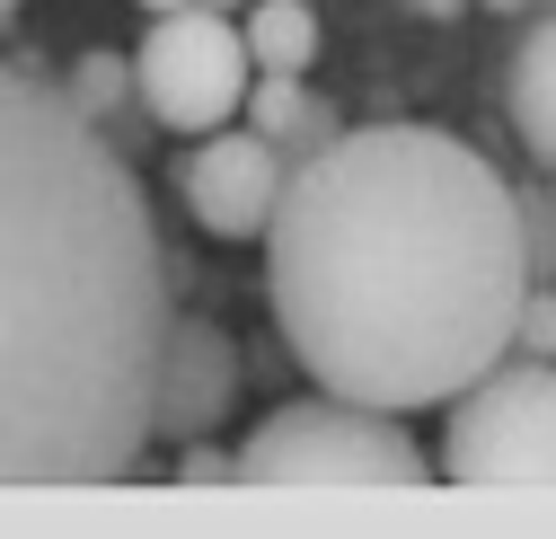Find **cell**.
<instances>
[{
	"label": "cell",
	"instance_id": "cell-7",
	"mask_svg": "<svg viewBox=\"0 0 556 539\" xmlns=\"http://www.w3.org/2000/svg\"><path fill=\"white\" fill-rule=\"evenodd\" d=\"M230 398H239V346H230V327L177 310L168 354H160V442H194V434L230 425Z\"/></svg>",
	"mask_w": 556,
	"mask_h": 539
},
{
	"label": "cell",
	"instance_id": "cell-17",
	"mask_svg": "<svg viewBox=\"0 0 556 539\" xmlns=\"http://www.w3.org/2000/svg\"><path fill=\"white\" fill-rule=\"evenodd\" d=\"M468 10H504L513 18V10H530V0H468Z\"/></svg>",
	"mask_w": 556,
	"mask_h": 539
},
{
	"label": "cell",
	"instance_id": "cell-3",
	"mask_svg": "<svg viewBox=\"0 0 556 539\" xmlns=\"http://www.w3.org/2000/svg\"><path fill=\"white\" fill-rule=\"evenodd\" d=\"M239 487H425L433 451L415 442L389 408H363V398H283L239 451Z\"/></svg>",
	"mask_w": 556,
	"mask_h": 539
},
{
	"label": "cell",
	"instance_id": "cell-6",
	"mask_svg": "<svg viewBox=\"0 0 556 539\" xmlns=\"http://www.w3.org/2000/svg\"><path fill=\"white\" fill-rule=\"evenodd\" d=\"M283 177H292V151L265 142L256 124H213L177 168L186 213H194L203 239H265L274 204H283Z\"/></svg>",
	"mask_w": 556,
	"mask_h": 539
},
{
	"label": "cell",
	"instance_id": "cell-14",
	"mask_svg": "<svg viewBox=\"0 0 556 539\" xmlns=\"http://www.w3.org/2000/svg\"><path fill=\"white\" fill-rule=\"evenodd\" d=\"M177 478H186V487H230V478H239V468H230V451H213V442H203V434H194V442L177 451Z\"/></svg>",
	"mask_w": 556,
	"mask_h": 539
},
{
	"label": "cell",
	"instance_id": "cell-11",
	"mask_svg": "<svg viewBox=\"0 0 556 539\" xmlns=\"http://www.w3.org/2000/svg\"><path fill=\"white\" fill-rule=\"evenodd\" d=\"M62 98H72L89 124H115V115L132 106V53H106V45H89V53L72 62V80H62Z\"/></svg>",
	"mask_w": 556,
	"mask_h": 539
},
{
	"label": "cell",
	"instance_id": "cell-8",
	"mask_svg": "<svg viewBox=\"0 0 556 539\" xmlns=\"http://www.w3.org/2000/svg\"><path fill=\"white\" fill-rule=\"evenodd\" d=\"M504 106H513V133L530 142V160L556 177V18H539L513 53V80H504Z\"/></svg>",
	"mask_w": 556,
	"mask_h": 539
},
{
	"label": "cell",
	"instance_id": "cell-4",
	"mask_svg": "<svg viewBox=\"0 0 556 539\" xmlns=\"http://www.w3.org/2000/svg\"><path fill=\"white\" fill-rule=\"evenodd\" d=\"M442 478L459 487H556V363H485L442 425Z\"/></svg>",
	"mask_w": 556,
	"mask_h": 539
},
{
	"label": "cell",
	"instance_id": "cell-12",
	"mask_svg": "<svg viewBox=\"0 0 556 539\" xmlns=\"http://www.w3.org/2000/svg\"><path fill=\"white\" fill-rule=\"evenodd\" d=\"M513 222H521L530 284H556V186H513Z\"/></svg>",
	"mask_w": 556,
	"mask_h": 539
},
{
	"label": "cell",
	"instance_id": "cell-15",
	"mask_svg": "<svg viewBox=\"0 0 556 539\" xmlns=\"http://www.w3.org/2000/svg\"><path fill=\"white\" fill-rule=\"evenodd\" d=\"M406 10H415V18H459L468 0H406Z\"/></svg>",
	"mask_w": 556,
	"mask_h": 539
},
{
	"label": "cell",
	"instance_id": "cell-16",
	"mask_svg": "<svg viewBox=\"0 0 556 539\" xmlns=\"http://www.w3.org/2000/svg\"><path fill=\"white\" fill-rule=\"evenodd\" d=\"M142 10H230V0H142Z\"/></svg>",
	"mask_w": 556,
	"mask_h": 539
},
{
	"label": "cell",
	"instance_id": "cell-1",
	"mask_svg": "<svg viewBox=\"0 0 556 539\" xmlns=\"http://www.w3.org/2000/svg\"><path fill=\"white\" fill-rule=\"evenodd\" d=\"M530 292L513 177L442 124H354L301 151L265 222V301L301 372L415 416L513 354Z\"/></svg>",
	"mask_w": 556,
	"mask_h": 539
},
{
	"label": "cell",
	"instance_id": "cell-13",
	"mask_svg": "<svg viewBox=\"0 0 556 539\" xmlns=\"http://www.w3.org/2000/svg\"><path fill=\"white\" fill-rule=\"evenodd\" d=\"M513 354L556 363V284H530V292H521V310H513Z\"/></svg>",
	"mask_w": 556,
	"mask_h": 539
},
{
	"label": "cell",
	"instance_id": "cell-5",
	"mask_svg": "<svg viewBox=\"0 0 556 539\" xmlns=\"http://www.w3.org/2000/svg\"><path fill=\"white\" fill-rule=\"evenodd\" d=\"M248 36L230 10H151L142 45H132V106L168 133H213L239 124L248 106Z\"/></svg>",
	"mask_w": 556,
	"mask_h": 539
},
{
	"label": "cell",
	"instance_id": "cell-9",
	"mask_svg": "<svg viewBox=\"0 0 556 539\" xmlns=\"http://www.w3.org/2000/svg\"><path fill=\"white\" fill-rule=\"evenodd\" d=\"M239 124H256L265 142H292V151H318V142H336V106H318L309 98V72H256L248 80V106H239Z\"/></svg>",
	"mask_w": 556,
	"mask_h": 539
},
{
	"label": "cell",
	"instance_id": "cell-18",
	"mask_svg": "<svg viewBox=\"0 0 556 539\" xmlns=\"http://www.w3.org/2000/svg\"><path fill=\"white\" fill-rule=\"evenodd\" d=\"M10 18H18V0H0V27H10Z\"/></svg>",
	"mask_w": 556,
	"mask_h": 539
},
{
	"label": "cell",
	"instance_id": "cell-2",
	"mask_svg": "<svg viewBox=\"0 0 556 539\" xmlns=\"http://www.w3.org/2000/svg\"><path fill=\"white\" fill-rule=\"evenodd\" d=\"M177 265L115 133L0 62V487H115L160 442Z\"/></svg>",
	"mask_w": 556,
	"mask_h": 539
},
{
	"label": "cell",
	"instance_id": "cell-10",
	"mask_svg": "<svg viewBox=\"0 0 556 539\" xmlns=\"http://www.w3.org/2000/svg\"><path fill=\"white\" fill-rule=\"evenodd\" d=\"M239 36H248L256 72H309V62H318V10H309V0H248Z\"/></svg>",
	"mask_w": 556,
	"mask_h": 539
}]
</instances>
